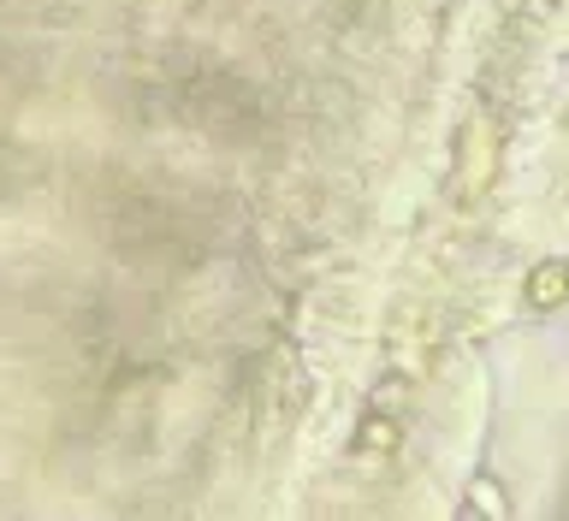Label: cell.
<instances>
[{"label": "cell", "mask_w": 569, "mask_h": 521, "mask_svg": "<svg viewBox=\"0 0 569 521\" xmlns=\"http://www.w3.org/2000/svg\"><path fill=\"white\" fill-rule=\"evenodd\" d=\"M563 285H569V267H563V260L540 267V273H534V308H551V303L563 297Z\"/></svg>", "instance_id": "6da1fadb"}, {"label": "cell", "mask_w": 569, "mask_h": 521, "mask_svg": "<svg viewBox=\"0 0 569 521\" xmlns=\"http://www.w3.org/2000/svg\"><path fill=\"white\" fill-rule=\"evenodd\" d=\"M362 445H379V450H386V445H392V421H368V427H362Z\"/></svg>", "instance_id": "7a4b0ae2"}]
</instances>
